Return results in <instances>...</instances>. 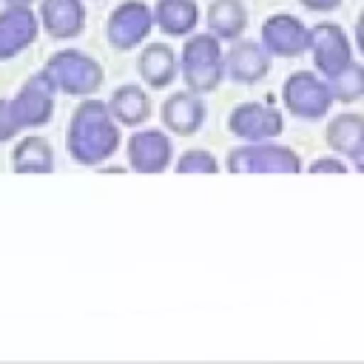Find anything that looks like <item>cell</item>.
<instances>
[{"instance_id":"obj_1","label":"cell","mask_w":364,"mask_h":364,"mask_svg":"<svg viewBox=\"0 0 364 364\" xmlns=\"http://www.w3.org/2000/svg\"><path fill=\"white\" fill-rule=\"evenodd\" d=\"M284 100H287V108L299 117H307V119H318L330 111L333 105V94H330V85L321 82L316 74H307V71H299L287 80L284 85Z\"/></svg>"},{"instance_id":"obj_2","label":"cell","mask_w":364,"mask_h":364,"mask_svg":"<svg viewBox=\"0 0 364 364\" xmlns=\"http://www.w3.org/2000/svg\"><path fill=\"white\" fill-rule=\"evenodd\" d=\"M310 48H313L316 68L327 77L338 74L341 68H347L353 63V46H350L347 34L341 31V26H336V23L316 26L310 31Z\"/></svg>"},{"instance_id":"obj_9","label":"cell","mask_w":364,"mask_h":364,"mask_svg":"<svg viewBox=\"0 0 364 364\" xmlns=\"http://www.w3.org/2000/svg\"><path fill=\"white\" fill-rule=\"evenodd\" d=\"M353 159H355V168H358V171L364 173V145H361V148H358V151L353 154Z\"/></svg>"},{"instance_id":"obj_6","label":"cell","mask_w":364,"mask_h":364,"mask_svg":"<svg viewBox=\"0 0 364 364\" xmlns=\"http://www.w3.org/2000/svg\"><path fill=\"white\" fill-rule=\"evenodd\" d=\"M310 171H313V173H318V171H333V173H347V165H344V162H338L336 156H321L318 162H313V165H310Z\"/></svg>"},{"instance_id":"obj_7","label":"cell","mask_w":364,"mask_h":364,"mask_svg":"<svg viewBox=\"0 0 364 364\" xmlns=\"http://www.w3.org/2000/svg\"><path fill=\"white\" fill-rule=\"evenodd\" d=\"M307 9H313V11H330V9H336L341 0H301Z\"/></svg>"},{"instance_id":"obj_4","label":"cell","mask_w":364,"mask_h":364,"mask_svg":"<svg viewBox=\"0 0 364 364\" xmlns=\"http://www.w3.org/2000/svg\"><path fill=\"white\" fill-rule=\"evenodd\" d=\"M327 145L344 156H353L364 145V117L361 114H338L327 125Z\"/></svg>"},{"instance_id":"obj_8","label":"cell","mask_w":364,"mask_h":364,"mask_svg":"<svg viewBox=\"0 0 364 364\" xmlns=\"http://www.w3.org/2000/svg\"><path fill=\"white\" fill-rule=\"evenodd\" d=\"M355 48L364 54V9L358 14V20H355Z\"/></svg>"},{"instance_id":"obj_3","label":"cell","mask_w":364,"mask_h":364,"mask_svg":"<svg viewBox=\"0 0 364 364\" xmlns=\"http://www.w3.org/2000/svg\"><path fill=\"white\" fill-rule=\"evenodd\" d=\"M264 37H267L270 48L282 57H296L310 46V31L296 17H287V14L270 17L267 28H264Z\"/></svg>"},{"instance_id":"obj_5","label":"cell","mask_w":364,"mask_h":364,"mask_svg":"<svg viewBox=\"0 0 364 364\" xmlns=\"http://www.w3.org/2000/svg\"><path fill=\"white\" fill-rule=\"evenodd\" d=\"M327 80H330L327 82L330 94L338 102H353V100L364 97V65H358V63H350L347 68H341L338 74H333Z\"/></svg>"}]
</instances>
